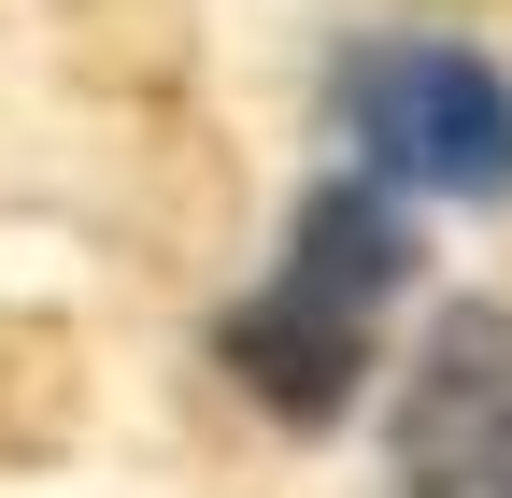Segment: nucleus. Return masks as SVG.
<instances>
[{
	"label": "nucleus",
	"mask_w": 512,
	"mask_h": 498,
	"mask_svg": "<svg viewBox=\"0 0 512 498\" xmlns=\"http://www.w3.org/2000/svg\"><path fill=\"white\" fill-rule=\"evenodd\" d=\"M399 285H413V214L384 200L370 171H342V185H313V200L285 214L271 285L228 299L214 356H228L285 427H328V413L356 399V370H370V314H384Z\"/></svg>",
	"instance_id": "obj_1"
},
{
	"label": "nucleus",
	"mask_w": 512,
	"mask_h": 498,
	"mask_svg": "<svg viewBox=\"0 0 512 498\" xmlns=\"http://www.w3.org/2000/svg\"><path fill=\"white\" fill-rule=\"evenodd\" d=\"M328 114L356 129V157L384 185H427V200H512V72L456 29H356Z\"/></svg>",
	"instance_id": "obj_2"
},
{
	"label": "nucleus",
	"mask_w": 512,
	"mask_h": 498,
	"mask_svg": "<svg viewBox=\"0 0 512 498\" xmlns=\"http://www.w3.org/2000/svg\"><path fill=\"white\" fill-rule=\"evenodd\" d=\"M384 484L399 498H512V299L427 314L399 413H384Z\"/></svg>",
	"instance_id": "obj_3"
}]
</instances>
